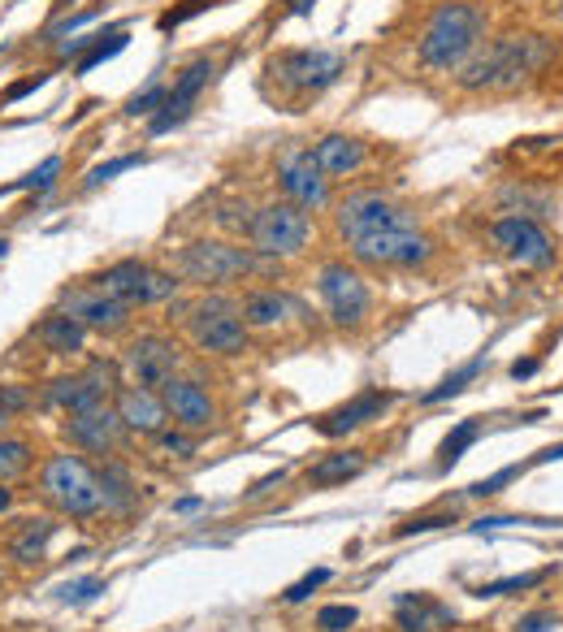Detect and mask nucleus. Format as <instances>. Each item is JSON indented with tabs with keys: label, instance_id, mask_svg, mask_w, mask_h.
I'll return each instance as SVG.
<instances>
[{
	"label": "nucleus",
	"instance_id": "nucleus-1",
	"mask_svg": "<svg viewBox=\"0 0 563 632\" xmlns=\"http://www.w3.org/2000/svg\"><path fill=\"white\" fill-rule=\"evenodd\" d=\"M551 61V44L542 35H503L494 44L477 48L460 65V87L464 91H512L529 74H538Z\"/></svg>",
	"mask_w": 563,
	"mask_h": 632
},
{
	"label": "nucleus",
	"instance_id": "nucleus-2",
	"mask_svg": "<svg viewBox=\"0 0 563 632\" xmlns=\"http://www.w3.org/2000/svg\"><path fill=\"white\" fill-rule=\"evenodd\" d=\"M35 494L65 520H96L100 516L96 464H87L78 451H52L35 472Z\"/></svg>",
	"mask_w": 563,
	"mask_h": 632
},
{
	"label": "nucleus",
	"instance_id": "nucleus-3",
	"mask_svg": "<svg viewBox=\"0 0 563 632\" xmlns=\"http://www.w3.org/2000/svg\"><path fill=\"white\" fill-rule=\"evenodd\" d=\"M481 35H486V13L477 5H464V0H447L429 13L416 52L429 70H460L481 48Z\"/></svg>",
	"mask_w": 563,
	"mask_h": 632
},
{
	"label": "nucleus",
	"instance_id": "nucleus-4",
	"mask_svg": "<svg viewBox=\"0 0 563 632\" xmlns=\"http://www.w3.org/2000/svg\"><path fill=\"white\" fill-rule=\"evenodd\" d=\"M174 269L178 278H187L195 286H230L239 278H252V273L273 278V273H282V260L247 252V247H230L221 239H195L174 256Z\"/></svg>",
	"mask_w": 563,
	"mask_h": 632
},
{
	"label": "nucleus",
	"instance_id": "nucleus-5",
	"mask_svg": "<svg viewBox=\"0 0 563 632\" xmlns=\"http://www.w3.org/2000/svg\"><path fill=\"white\" fill-rule=\"evenodd\" d=\"M334 226L343 243H356V239H369V234H382V230H408V226H416V213L382 191H351L334 208Z\"/></svg>",
	"mask_w": 563,
	"mask_h": 632
},
{
	"label": "nucleus",
	"instance_id": "nucleus-6",
	"mask_svg": "<svg viewBox=\"0 0 563 632\" xmlns=\"http://www.w3.org/2000/svg\"><path fill=\"white\" fill-rule=\"evenodd\" d=\"M178 273H165V269H152L143 260H117L96 278V291H104L109 299L126 308H152V304H169L178 299Z\"/></svg>",
	"mask_w": 563,
	"mask_h": 632
},
{
	"label": "nucleus",
	"instance_id": "nucleus-7",
	"mask_svg": "<svg viewBox=\"0 0 563 632\" xmlns=\"http://www.w3.org/2000/svg\"><path fill=\"white\" fill-rule=\"evenodd\" d=\"M187 334L200 351L208 355H243L247 351V325L239 316V304H230V299H200V304H191L187 312Z\"/></svg>",
	"mask_w": 563,
	"mask_h": 632
},
{
	"label": "nucleus",
	"instance_id": "nucleus-8",
	"mask_svg": "<svg viewBox=\"0 0 563 632\" xmlns=\"http://www.w3.org/2000/svg\"><path fill=\"white\" fill-rule=\"evenodd\" d=\"M308 234H312L308 213H304V208H295V204H286V200H282V204H265V208H256V217H252V230H247V239H252V252L282 260V256L304 252Z\"/></svg>",
	"mask_w": 563,
	"mask_h": 632
},
{
	"label": "nucleus",
	"instance_id": "nucleus-9",
	"mask_svg": "<svg viewBox=\"0 0 563 632\" xmlns=\"http://www.w3.org/2000/svg\"><path fill=\"white\" fill-rule=\"evenodd\" d=\"M347 70L343 52H325V48H291L269 57V74L278 78V87L295 91V96H317Z\"/></svg>",
	"mask_w": 563,
	"mask_h": 632
},
{
	"label": "nucleus",
	"instance_id": "nucleus-10",
	"mask_svg": "<svg viewBox=\"0 0 563 632\" xmlns=\"http://www.w3.org/2000/svg\"><path fill=\"white\" fill-rule=\"evenodd\" d=\"M347 247L360 265H373V269H416L434 256V239L421 226L382 230V234H369V239H356Z\"/></svg>",
	"mask_w": 563,
	"mask_h": 632
},
{
	"label": "nucleus",
	"instance_id": "nucleus-11",
	"mask_svg": "<svg viewBox=\"0 0 563 632\" xmlns=\"http://www.w3.org/2000/svg\"><path fill=\"white\" fill-rule=\"evenodd\" d=\"M317 291H321V304H325V312H330V321L338 329H360L364 321H369L373 295L351 265H338V260L325 265L317 273Z\"/></svg>",
	"mask_w": 563,
	"mask_h": 632
},
{
	"label": "nucleus",
	"instance_id": "nucleus-12",
	"mask_svg": "<svg viewBox=\"0 0 563 632\" xmlns=\"http://www.w3.org/2000/svg\"><path fill=\"white\" fill-rule=\"evenodd\" d=\"M61 438L70 442V451H78V455H100L104 459L126 442V425H122V416H117L113 403H100V407H91V412L65 416Z\"/></svg>",
	"mask_w": 563,
	"mask_h": 632
},
{
	"label": "nucleus",
	"instance_id": "nucleus-13",
	"mask_svg": "<svg viewBox=\"0 0 563 632\" xmlns=\"http://www.w3.org/2000/svg\"><path fill=\"white\" fill-rule=\"evenodd\" d=\"M278 187L286 204L304 208V213H317V208L330 204V187H325V174L312 161V148H286L278 156Z\"/></svg>",
	"mask_w": 563,
	"mask_h": 632
},
{
	"label": "nucleus",
	"instance_id": "nucleus-14",
	"mask_svg": "<svg viewBox=\"0 0 563 632\" xmlns=\"http://www.w3.org/2000/svg\"><path fill=\"white\" fill-rule=\"evenodd\" d=\"M178 368H182V347L165 334H139L126 347V373L135 386L161 390L169 377H178Z\"/></svg>",
	"mask_w": 563,
	"mask_h": 632
},
{
	"label": "nucleus",
	"instance_id": "nucleus-15",
	"mask_svg": "<svg viewBox=\"0 0 563 632\" xmlns=\"http://www.w3.org/2000/svg\"><path fill=\"white\" fill-rule=\"evenodd\" d=\"M490 239H494V247H499L507 260H516V265L546 269L555 260V247H551V239H546V230L533 217H525V213L499 217V221H494V230H490Z\"/></svg>",
	"mask_w": 563,
	"mask_h": 632
},
{
	"label": "nucleus",
	"instance_id": "nucleus-16",
	"mask_svg": "<svg viewBox=\"0 0 563 632\" xmlns=\"http://www.w3.org/2000/svg\"><path fill=\"white\" fill-rule=\"evenodd\" d=\"M65 316H74L83 329H96V334H122L130 325V308L109 299L96 286H70V291H61V308Z\"/></svg>",
	"mask_w": 563,
	"mask_h": 632
},
{
	"label": "nucleus",
	"instance_id": "nucleus-17",
	"mask_svg": "<svg viewBox=\"0 0 563 632\" xmlns=\"http://www.w3.org/2000/svg\"><path fill=\"white\" fill-rule=\"evenodd\" d=\"M208 78H213V61H208V57H195L187 70L174 78V87H169L165 104L148 117V130H152V135H165V130H174V126L187 122L191 109H195V100H200V91L208 87Z\"/></svg>",
	"mask_w": 563,
	"mask_h": 632
},
{
	"label": "nucleus",
	"instance_id": "nucleus-18",
	"mask_svg": "<svg viewBox=\"0 0 563 632\" xmlns=\"http://www.w3.org/2000/svg\"><path fill=\"white\" fill-rule=\"evenodd\" d=\"M161 403H165L169 420H174L178 429H187V433H200L217 420V403L208 399V390L191 377H169L161 386Z\"/></svg>",
	"mask_w": 563,
	"mask_h": 632
},
{
	"label": "nucleus",
	"instance_id": "nucleus-19",
	"mask_svg": "<svg viewBox=\"0 0 563 632\" xmlns=\"http://www.w3.org/2000/svg\"><path fill=\"white\" fill-rule=\"evenodd\" d=\"M113 407L117 416H122L126 433H139V438H156L165 425H169V412L161 403V390H148V386H117L113 394Z\"/></svg>",
	"mask_w": 563,
	"mask_h": 632
},
{
	"label": "nucleus",
	"instance_id": "nucleus-20",
	"mask_svg": "<svg viewBox=\"0 0 563 632\" xmlns=\"http://www.w3.org/2000/svg\"><path fill=\"white\" fill-rule=\"evenodd\" d=\"M390 403H395V394H390V390H364L351 403L317 416V420H312V429H317L321 438H347L351 429H364L369 420H382Z\"/></svg>",
	"mask_w": 563,
	"mask_h": 632
},
{
	"label": "nucleus",
	"instance_id": "nucleus-21",
	"mask_svg": "<svg viewBox=\"0 0 563 632\" xmlns=\"http://www.w3.org/2000/svg\"><path fill=\"white\" fill-rule=\"evenodd\" d=\"M96 481H100V516H117L126 520L130 511L139 507V485H135V472H130L122 459L104 455L96 464Z\"/></svg>",
	"mask_w": 563,
	"mask_h": 632
},
{
	"label": "nucleus",
	"instance_id": "nucleus-22",
	"mask_svg": "<svg viewBox=\"0 0 563 632\" xmlns=\"http://www.w3.org/2000/svg\"><path fill=\"white\" fill-rule=\"evenodd\" d=\"M312 161L325 178H347V174H360L364 161H369V148L351 135H325L317 148H312Z\"/></svg>",
	"mask_w": 563,
	"mask_h": 632
},
{
	"label": "nucleus",
	"instance_id": "nucleus-23",
	"mask_svg": "<svg viewBox=\"0 0 563 632\" xmlns=\"http://www.w3.org/2000/svg\"><path fill=\"white\" fill-rule=\"evenodd\" d=\"M395 624L399 632H447L455 624V611L429 594H399Z\"/></svg>",
	"mask_w": 563,
	"mask_h": 632
},
{
	"label": "nucleus",
	"instance_id": "nucleus-24",
	"mask_svg": "<svg viewBox=\"0 0 563 632\" xmlns=\"http://www.w3.org/2000/svg\"><path fill=\"white\" fill-rule=\"evenodd\" d=\"M52 533H57V520H52V516L22 520L18 533L9 537V563H13V568H22V572L39 568V563H44V555H48Z\"/></svg>",
	"mask_w": 563,
	"mask_h": 632
},
{
	"label": "nucleus",
	"instance_id": "nucleus-25",
	"mask_svg": "<svg viewBox=\"0 0 563 632\" xmlns=\"http://www.w3.org/2000/svg\"><path fill=\"white\" fill-rule=\"evenodd\" d=\"M364 464H369V455L356 451V446H347V451H334V455H321L317 464L308 468V485L312 490H330V485H343L351 477H360Z\"/></svg>",
	"mask_w": 563,
	"mask_h": 632
},
{
	"label": "nucleus",
	"instance_id": "nucleus-26",
	"mask_svg": "<svg viewBox=\"0 0 563 632\" xmlns=\"http://www.w3.org/2000/svg\"><path fill=\"white\" fill-rule=\"evenodd\" d=\"M35 338H39V347H44L48 355H74V351H83L87 329L78 325L74 316H65V312H48L44 321L35 325Z\"/></svg>",
	"mask_w": 563,
	"mask_h": 632
},
{
	"label": "nucleus",
	"instance_id": "nucleus-27",
	"mask_svg": "<svg viewBox=\"0 0 563 632\" xmlns=\"http://www.w3.org/2000/svg\"><path fill=\"white\" fill-rule=\"evenodd\" d=\"M295 304L278 291H247L243 304H239V316L247 329H278L286 321V312H291Z\"/></svg>",
	"mask_w": 563,
	"mask_h": 632
},
{
	"label": "nucleus",
	"instance_id": "nucleus-28",
	"mask_svg": "<svg viewBox=\"0 0 563 632\" xmlns=\"http://www.w3.org/2000/svg\"><path fill=\"white\" fill-rule=\"evenodd\" d=\"M35 468V446L18 433H0V485L22 481Z\"/></svg>",
	"mask_w": 563,
	"mask_h": 632
},
{
	"label": "nucleus",
	"instance_id": "nucleus-29",
	"mask_svg": "<svg viewBox=\"0 0 563 632\" xmlns=\"http://www.w3.org/2000/svg\"><path fill=\"white\" fill-rule=\"evenodd\" d=\"M481 368H486V355H477V360H468V364H460L451 377H442L434 390H425L421 394V403H442V399H455V394H464L473 381L481 377Z\"/></svg>",
	"mask_w": 563,
	"mask_h": 632
},
{
	"label": "nucleus",
	"instance_id": "nucleus-30",
	"mask_svg": "<svg viewBox=\"0 0 563 632\" xmlns=\"http://www.w3.org/2000/svg\"><path fill=\"white\" fill-rule=\"evenodd\" d=\"M477 433H481V420H460L447 438H442V446H438V468L447 472V468H455L464 459V451L477 442Z\"/></svg>",
	"mask_w": 563,
	"mask_h": 632
},
{
	"label": "nucleus",
	"instance_id": "nucleus-31",
	"mask_svg": "<svg viewBox=\"0 0 563 632\" xmlns=\"http://www.w3.org/2000/svg\"><path fill=\"white\" fill-rule=\"evenodd\" d=\"M551 572H555V568L503 576V581H486V585H477V598H512V594H525V589H538L542 581H551Z\"/></svg>",
	"mask_w": 563,
	"mask_h": 632
},
{
	"label": "nucleus",
	"instance_id": "nucleus-32",
	"mask_svg": "<svg viewBox=\"0 0 563 632\" xmlns=\"http://www.w3.org/2000/svg\"><path fill=\"white\" fill-rule=\"evenodd\" d=\"M126 39H130V35L122 31V26H113V31H109V35H104V39H100V44H96V48H87V52H83V57H78V61H74V70H78V74L96 70V65H104V61H109V57H117V52H122V48H126Z\"/></svg>",
	"mask_w": 563,
	"mask_h": 632
},
{
	"label": "nucleus",
	"instance_id": "nucleus-33",
	"mask_svg": "<svg viewBox=\"0 0 563 632\" xmlns=\"http://www.w3.org/2000/svg\"><path fill=\"white\" fill-rule=\"evenodd\" d=\"M104 576H74V581H61L57 585V602H65V607H83V602H91L96 594H104Z\"/></svg>",
	"mask_w": 563,
	"mask_h": 632
},
{
	"label": "nucleus",
	"instance_id": "nucleus-34",
	"mask_svg": "<svg viewBox=\"0 0 563 632\" xmlns=\"http://www.w3.org/2000/svg\"><path fill=\"white\" fill-rule=\"evenodd\" d=\"M57 174H61V156H48V161L39 165V169H31L26 178L9 182V187H0V195H13V191H22V187H35V195H44V191L57 187Z\"/></svg>",
	"mask_w": 563,
	"mask_h": 632
},
{
	"label": "nucleus",
	"instance_id": "nucleus-35",
	"mask_svg": "<svg viewBox=\"0 0 563 632\" xmlns=\"http://www.w3.org/2000/svg\"><path fill=\"white\" fill-rule=\"evenodd\" d=\"M143 161H148L143 152H126V156H113V161H100V165H91V169H87L83 187L91 191V187H100V182H109V178H117V174H126V169H139Z\"/></svg>",
	"mask_w": 563,
	"mask_h": 632
},
{
	"label": "nucleus",
	"instance_id": "nucleus-36",
	"mask_svg": "<svg viewBox=\"0 0 563 632\" xmlns=\"http://www.w3.org/2000/svg\"><path fill=\"white\" fill-rule=\"evenodd\" d=\"M360 620V611L356 607H347V602H334V607H321L317 611V628L321 632H351Z\"/></svg>",
	"mask_w": 563,
	"mask_h": 632
},
{
	"label": "nucleus",
	"instance_id": "nucleus-37",
	"mask_svg": "<svg viewBox=\"0 0 563 632\" xmlns=\"http://www.w3.org/2000/svg\"><path fill=\"white\" fill-rule=\"evenodd\" d=\"M165 96H169L165 83H148L143 91H135V96L126 100V113H130V117H152V113L165 104Z\"/></svg>",
	"mask_w": 563,
	"mask_h": 632
},
{
	"label": "nucleus",
	"instance_id": "nucleus-38",
	"mask_svg": "<svg viewBox=\"0 0 563 632\" xmlns=\"http://www.w3.org/2000/svg\"><path fill=\"white\" fill-rule=\"evenodd\" d=\"M156 446H161L165 455H174V459H191L195 455V438L187 429H161V433H156Z\"/></svg>",
	"mask_w": 563,
	"mask_h": 632
},
{
	"label": "nucleus",
	"instance_id": "nucleus-39",
	"mask_svg": "<svg viewBox=\"0 0 563 632\" xmlns=\"http://www.w3.org/2000/svg\"><path fill=\"white\" fill-rule=\"evenodd\" d=\"M252 217H256V208H247V204H226L217 213V226L221 230H230V234H247L252 230Z\"/></svg>",
	"mask_w": 563,
	"mask_h": 632
},
{
	"label": "nucleus",
	"instance_id": "nucleus-40",
	"mask_svg": "<svg viewBox=\"0 0 563 632\" xmlns=\"http://www.w3.org/2000/svg\"><path fill=\"white\" fill-rule=\"evenodd\" d=\"M325 581H330V568H312L308 576H299V581H295L291 589H286V594H282V602H304V598H312V594H317V589H321Z\"/></svg>",
	"mask_w": 563,
	"mask_h": 632
},
{
	"label": "nucleus",
	"instance_id": "nucleus-41",
	"mask_svg": "<svg viewBox=\"0 0 563 632\" xmlns=\"http://www.w3.org/2000/svg\"><path fill=\"white\" fill-rule=\"evenodd\" d=\"M520 477V464H512V468H499L494 477H486V481H477V485H468V494L473 498H490V494H503V485H512Z\"/></svg>",
	"mask_w": 563,
	"mask_h": 632
},
{
	"label": "nucleus",
	"instance_id": "nucleus-42",
	"mask_svg": "<svg viewBox=\"0 0 563 632\" xmlns=\"http://www.w3.org/2000/svg\"><path fill=\"white\" fill-rule=\"evenodd\" d=\"M447 524H455V516H412L403 520L395 537H416V533H434V529H447Z\"/></svg>",
	"mask_w": 563,
	"mask_h": 632
},
{
	"label": "nucleus",
	"instance_id": "nucleus-43",
	"mask_svg": "<svg viewBox=\"0 0 563 632\" xmlns=\"http://www.w3.org/2000/svg\"><path fill=\"white\" fill-rule=\"evenodd\" d=\"M204 9H213V0H182V9L161 13V31H174V26H182L187 18H195V13H204Z\"/></svg>",
	"mask_w": 563,
	"mask_h": 632
},
{
	"label": "nucleus",
	"instance_id": "nucleus-44",
	"mask_svg": "<svg viewBox=\"0 0 563 632\" xmlns=\"http://www.w3.org/2000/svg\"><path fill=\"white\" fill-rule=\"evenodd\" d=\"M35 403V394L26 390V386H0V407L13 416V412H26V407Z\"/></svg>",
	"mask_w": 563,
	"mask_h": 632
},
{
	"label": "nucleus",
	"instance_id": "nucleus-45",
	"mask_svg": "<svg viewBox=\"0 0 563 632\" xmlns=\"http://www.w3.org/2000/svg\"><path fill=\"white\" fill-rule=\"evenodd\" d=\"M44 83H48V74H31V78H22V83H13V87L5 91V96H0V104H18L22 96H31V91H39Z\"/></svg>",
	"mask_w": 563,
	"mask_h": 632
},
{
	"label": "nucleus",
	"instance_id": "nucleus-46",
	"mask_svg": "<svg viewBox=\"0 0 563 632\" xmlns=\"http://www.w3.org/2000/svg\"><path fill=\"white\" fill-rule=\"evenodd\" d=\"M91 18H96V9H83V13H74V18H61L57 26H52V31L44 35L48 39V44H57V39L61 35H70V31H78V26H83V22H91Z\"/></svg>",
	"mask_w": 563,
	"mask_h": 632
},
{
	"label": "nucleus",
	"instance_id": "nucleus-47",
	"mask_svg": "<svg viewBox=\"0 0 563 632\" xmlns=\"http://www.w3.org/2000/svg\"><path fill=\"white\" fill-rule=\"evenodd\" d=\"M551 628H559V615H551V611H533L516 624V632H551Z\"/></svg>",
	"mask_w": 563,
	"mask_h": 632
},
{
	"label": "nucleus",
	"instance_id": "nucleus-48",
	"mask_svg": "<svg viewBox=\"0 0 563 632\" xmlns=\"http://www.w3.org/2000/svg\"><path fill=\"white\" fill-rule=\"evenodd\" d=\"M507 524H529V520H520V516H481V520L468 524V529H473V533H490V529H507Z\"/></svg>",
	"mask_w": 563,
	"mask_h": 632
},
{
	"label": "nucleus",
	"instance_id": "nucleus-49",
	"mask_svg": "<svg viewBox=\"0 0 563 632\" xmlns=\"http://www.w3.org/2000/svg\"><path fill=\"white\" fill-rule=\"evenodd\" d=\"M282 481H286V468H273L269 477H260V481L252 485V490H247V498H265V494L273 490V485H282Z\"/></svg>",
	"mask_w": 563,
	"mask_h": 632
},
{
	"label": "nucleus",
	"instance_id": "nucleus-50",
	"mask_svg": "<svg viewBox=\"0 0 563 632\" xmlns=\"http://www.w3.org/2000/svg\"><path fill=\"white\" fill-rule=\"evenodd\" d=\"M533 373H538V360H516V364H512V377H516V381H529Z\"/></svg>",
	"mask_w": 563,
	"mask_h": 632
},
{
	"label": "nucleus",
	"instance_id": "nucleus-51",
	"mask_svg": "<svg viewBox=\"0 0 563 632\" xmlns=\"http://www.w3.org/2000/svg\"><path fill=\"white\" fill-rule=\"evenodd\" d=\"M563 459V442L559 446H546V451H538V459H533V464H559Z\"/></svg>",
	"mask_w": 563,
	"mask_h": 632
},
{
	"label": "nucleus",
	"instance_id": "nucleus-52",
	"mask_svg": "<svg viewBox=\"0 0 563 632\" xmlns=\"http://www.w3.org/2000/svg\"><path fill=\"white\" fill-rule=\"evenodd\" d=\"M204 503H200V498H178V503H174V511H178V516H191V511H200Z\"/></svg>",
	"mask_w": 563,
	"mask_h": 632
},
{
	"label": "nucleus",
	"instance_id": "nucleus-53",
	"mask_svg": "<svg viewBox=\"0 0 563 632\" xmlns=\"http://www.w3.org/2000/svg\"><path fill=\"white\" fill-rule=\"evenodd\" d=\"M9 511H13V490H9V485H0V516H9Z\"/></svg>",
	"mask_w": 563,
	"mask_h": 632
},
{
	"label": "nucleus",
	"instance_id": "nucleus-54",
	"mask_svg": "<svg viewBox=\"0 0 563 632\" xmlns=\"http://www.w3.org/2000/svg\"><path fill=\"white\" fill-rule=\"evenodd\" d=\"M317 0H286V13H308Z\"/></svg>",
	"mask_w": 563,
	"mask_h": 632
},
{
	"label": "nucleus",
	"instance_id": "nucleus-55",
	"mask_svg": "<svg viewBox=\"0 0 563 632\" xmlns=\"http://www.w3.org/2000/svg\"><path fill=\"white\" fill-rule=\"evenodd\" d=\"M9 420H13V416L5 412V407H0V433H5V429H9Z\"/></svg>",
	"mask_w": 563,
	"mask_h": 632
},
{
	"label": "nucleus",
	"instance_id": "nucleus-56",
	"mask_svg": "<svg viewBox=\"0 0 563 632\" xmlns=\"http://www.w3.org/2000/svg\"><path fill=\"white\" fill-rule=\"evenodd\" d=\"M9 252V239H0V256H5Z\"/></svg>",
	"mask_w": 563,
	"mask_h": 632
},
{
	"label": "nucleus",
	"instance_id": "nucleus-57",
	"mask_svg": "<svg viewBox=\"0 0 563 632\" xmlns=\"http://www.w3.org/2000/svg\"><path fill=\"white\" fill-rule=\"evenodd\" d=\"M0 589H5V563H0Z\"/></svg>",
	"mask_w": 563,
	"mask_h": 632
}]
</instances>
